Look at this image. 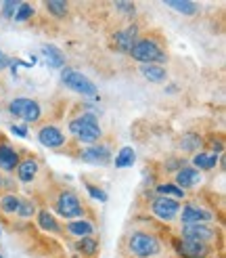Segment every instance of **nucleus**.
I'll return each mask as SVG.
<instances>
[{"label":"nucleus","mask_w":226,"mask_h":258,"mask_svg":"<svg viewBox=\"0 0 226 258\" xmlns=\"http://www.w3.org/2000/svg\"><path fill=\"white\" fill-rule=\"evenodd\" d=\"M128 250L136 258H153L161 252V243L153 233H145V231H136L128 239Z\"/></svg>","instance_id":"obj_1"},{"label":"nucleus","mask_w":226,"mask_h":258,"mask_svg":"<svg viewBox=\"0 0 226 258\" xmlns=\"http://www.w3.org/2000/svg\"><path fill=\"white\" fill-rule=\"evenodd\" d=\"M69 133L78 137L82 143H94V141L100 139V126L94 118V113H84L69 122Z\"/></svg>","instance_id":"obj_2"},{"label":"nucleus","mask_w":226,"mask_h":258,"mask_svg":"<svg viewBox=\"0 0 226 258\" xmlns=\"http://www.w3.org/2000/svg\"><path fill=\"white\" fill-rule=\"evenodd\" d=\"M130 57L136 61H143L145 66H153L155 61H166V53L161 50V44L153 38H141L130 48Z\"/></svg>","instance_id":"obj_3"},{"label":"nucleus","mask_w":226,"mask_h":258,"mask_svg":"<svg viewBox=\"0 0 226 258\" xmlns=\"http://www.w3.org/2000/svg\"><path fill=\"white\" fill-rule=\"evenodd\" d=\"M61 80H63V84H65L67 88H71L73 93H78L82 97H96V93H98V88L90 80H88L84 74H80V72L63 70Z\"/></svg>","instance_id":"obj_4"},{"label":"nucleus","mask_w":226,"mask_h":258,"mask_svg":"<svg viewBox=\"0 0 226 258\" xmlns=\"http://www.w3.org/2000/svg\"><path fill=\"white\" fill-rule=\"evenodd\" d=\"M55 210L63 218H80L84 214V206L78 200V196L71 191H61L55 202Z\"/></svg>","instance_id":"obj_5"},{"label":"nucleus","mask_w":226,"mask_h":258,"mask_svg":"<svg viewBox=\"0 0 226 258\" xmlns=\"http://www.w3.org/2000/svg\"><path fill=\"white\" fill-rule=\"evenodd\" d=\"M9 111L15 115V118H21L25 122H38L40 120V115H42L40 105H38L36 101H32V99H25V97L11 101Z\"/></svg>","instance_id":"obj_6"},{"label":"nucleus","mask_w":226,"mask_h":258,"mask_svg":"<svg viewBox=\"0 0 226 258\" xmlns=\"http://www.w3.org/2000/svg\"><path fill=\"white\" fill-rule=\"evenodd\" d=\"M151 210H153V214L157 218H161V221H174L176 216L180 214V204L176 200H170V198H155L153 204H151Z\"/></svg>","instance_id":"obj_7"},{"label":"nucleus","mask_w":226,"mask_h":258,"mask_svg":"<svg viewBox=\"0 0 226 258\" xmlns=\"http://www.w3.org/2000/svg\"><path fill=\"white\" fill-rule=\"evenodd\" d=\"M182 237L188 241H199L207 243L216 237V229H211L207 225H184L182 227Z\"/></svg>","instance_id":"obj_8"},{"label":"nucleus","mask_w":226,"mask_h":258,"mask_svg":"<svg viewBox=\"0 0 226 258\" xmlns=\"http://www.w3.org/2000/svg\"><path fill=\"white\" fill-rule=\"evenodd\" d=\"M211 216H213L211 212H207L203 208H197L193 204H186L182 208V214H180L184 225H205L207 221H211Z\"/></svg>","instance_id":"obj_9"},{"label":"nucleus","mask_w":226,"mask_h":258,"mask_svg":"<svg viewBox=\"0 0 226 258\" xmlns=\"http://www.w3.org/2000/svg\"><path fill=\"white\" fill-rule=\"evenodd\" d=\"M136 40H138L136 25H130V28H126L122 32H116V36H113V42H116V48L120 53H130V48L136 44Z\"/></svg>","instance_id":"obj_10"},{"label":"nucleus","mask_w":226,"mask_h":258,"mask_svg":"<svg viewBox=\"0 0 226 258\" xmlns=\"http://www.w3.org/2000/svg\"><path fill=\"white\" fill-rule=\"evenodd\" d=\"M38 139H40V143L44 147H61L63 143H65V135H63L57 126H44V128H40Z\"/></svg>","instance_id":"obj_11"},{"label":"nucleus","mask_w":226,"mask_h":258,"mask_svg":"<svg viewBox=\"0 0 226 258\" xmlns=\"http://www.w3.org/2000/svg\"><path fill=\"white\" fill-rule=\"evenodd\" d=\"M201 183V172L195 170V168H188V166H184V168H180L178 172H176V187L178 189H191L195 185Z\"/></svg>","instance_id":"obj_12"},{"label":"nucleus","mask_w":226,"mask_h":258,"mask_svg":"<svg viewBox=\"0 0 226 258\" xmlns=\"http://www.w3.org/2000/svg\"><path fill=\"white\" fill-rule=\"evenodd\" d=\"M15 166H19V156L7 141H0V168L11 172L15 170Z\"/></svg>","instance_id":"obj_13"},{"label":"nucleus","mask_w":226,"mask_h":258,"mask_svg":"<svg viewBox=\"0 0 226 258\" xmlns=\"http://www.w3.org/2000/svg\"><path fill=\"white\" fill-rule=\"evenodd\" d=\"M109 158H111V153H109V147L107 145H92V147H88L82 153V160L94 162V164H107Z\"/></svg>","instance_id":"obj_14"},{"label":"nucleus","mask_w":226,"mask_h":258,"mask_svg":"<svg viewBox=\"0 0 226 258\" xmlns=\"http://www.w3.org/2000/svg\"><path fill=\"white\" fill-rule=\"evenodd\" d=\"M180 254L184 258H203L209 250H207V243H199V241H188V239H182L180 243Z\"/></svg>","instance_id":"obj_15"},{"label":"nucleus","mask_w":226,"mask_h":258,"mask_svg":"<svg viewBox=\"0 0 226 258\" xmlns=\"http://www.w3.org/2000/svg\"><path fill=\"white\" fill-rule=\"evenodd\" d=\"M36 172H38L36 158H28V160L19 162V166H17V174H19L21 183H32V180L36 178Z\"/></svg>","instance_id":"obj_16"},{"label":"nucleus","mask_w":226,"mask_h":258,"mask_svg":"<svg viewBox=\"0 0 226 258\" xmlns=\"http://www.w3.org/2000/svg\"><path fill=\"white\" fill-rule=\"evenodd\" d=\"M193 164H195V170H211L218 164V156L216 153H197L193 158Z\"/></svg>","instance_id":"obj_17"},{"label":"nucleus","mask_w":226,"mask_h":258,"mask_svg":"<svg viewBox=\"0 0 226 258\" xmlns=\"http://www.w3.org/2000/svg\"><path fill=\"white\" fill-rule=\"evenodd\" d=\"M42 55L48 59V63L53 68H63V63H65V57H63V53L57 46H50V44L42 46Z\"/></svg>","instance_id":"obj_18"},{"label":"nucleus","mask_w":226,"mask_h":258,"mask_svg":"<svg viewBox=\"0 0 226 258\" xmlns=\"http://www.w3.org/2000/svg\"><path fill=\"white\" fill-rule=\"evenodd\" d=\"M67 233H71V235H75V237H88V235H90L92 233V225L90 223H84V221H75V223H69L67 227Z\"/></svg>","instance_id":"obj_19"},{"label":"nucleus","mask_w":226,"mask_h":258,"mask_svg":"<svg viewBox=\"0 0 226 258\" xmlns=\"http://www.w3.org/2000/svg\"><path fill=\"white\" fill-rule=\"evenodd\" d=\"M141 72H143L145 78H147V80H151V82H163V80L168 78L166 70L159 68V66H143V68H141Z\"/></svg>","instance_id":"obj_20"},{"label":"nucleus","mask_w":226,"mask_h":258,"mask_svg":"<svg viewBox=\"0 0 226 258\" xmlns=\"http://www.w3.org/2000/svg\"><path fill=\"white\" fill-rule=\"evenodd\" d=\"M38 223H40V227L44 229V231H50V233H59V225H57V221H55V216L50 214V212H46V210H40L38 212Z\"/></svg>","instance_id":"obj_21"},{"label":"nucleus","mask_w":226,"mask_h":258,"mask_svg":"<svg viewBox=\"0 0 226 258\" xmlns=\"http://www.w3.org/2000/svg\"><path fill=\"white\" fill-rule=\"evenodd\" d=\"M157 193L161 198H170V200H182L184 198V191L182 189H178L176 185H172V183H166V185H157Z\"/></svg>","instance_id":"obj_22"},{"label":"nucleus","mask_w":226,"mask_h":258,"mask_svg":"<svg viewBox=\"0 0 226 258\" xmlns=\"http://www.w3.org/2000/svg\"><path fill=\"white\" fill-rule=\"evenodd\" d=\"M199 147H201V137L195 135V133H186L180 139V149L182 151H197Z\"/></svg>","instance_id":"obj_23"},{"label":"nucleus","mask_w":226,"mask_h":258,"mask_svg":"<svg viewBox=\"0 0 226 258\" xmlns=\"http://www.w3.org/2000/svg\"><path fill=\"white\" fill-rule=\"evenodd\" d=\"M166 5L172 7L174 11H178V13H184V15H195V13L199 11V5L197 3H188V0H182V3L170 0V3H166Z\"/></svg>","instance_id":"obj_24"},{"label":"nucleus","mask_w":226,"mask_h":258,"mask_svg":"<svg viewBox=\"0 0 226 258\" xmlns=\"http://www.w3.org/2000/svg\"><path fill=\"white\" fill-rule=\"evenodd\" d=\"M19 196H15V193H7V196H3V200H0V208H3L5 212L9 214H15L17 208H19Z\"/></svg>","instance_id":"obj_25"},{"label":"nucleus","mask_w":226,"mask_h":258,"mask_svg":"<svg viewBox=\"0 0 226 258\" xmlns=\"http://www.w3.org/2000/svg\"><path fill=\"white\" fill-rule=\"evenodd\" d=\"M136 158V153L132 147H122L120 153H118V158H116V166L118 168H126V166H130Z\"/></svg>","instance_id":"obj_26"},{"label":"nucleus","mask_w":226,"mask_h":258,"mask_svg":"<svg viewBox=\"0 0 226 258\" xmlns=\"http://www.w3.org/2000/svg\"><path fill=\"white\" fill-rule=\"evenodd\" d=\"M44 7H46V11L53 17H65L67 15V9H69L67 3H61V0H50V3H46Z\"/></svg>","instance_id":"obj_27"},{"label":"nucleus","mask_w":226,"mask_h":258,"mask_svg":"<svg viewBox=\"0 0 226 258\" xmlns=\"http://www.w3.org/2000/svg\"><path fill=\"white\" fill-rule=\"evenodd\" d=\"M75 248H78L80 252H84V254H96L98 243L94 239H90V237H82L78 243H75Z\"/></svg>","instance_id":"obj_28"},{"label":"nucleus","mask_w":226,"mask_h":258,"mask_svg":"<svg viewBox=\"0 0 226 258\" xmlns=\"http://www.w3.org/2000/svg\"><path fill=\"white\" fill-rule=\"evenodd\" d=\"M34 15V7L28 3H19L17 11H15V21H28Z\"/></svg>","instance_id":"obj_29"},{"label":"nucleus","mask_w":226,"mask_h":258,"mask_svg":"<svg viewBox=\"0 0 226 258\" xmlns=\"http://www.w3.org/2000/svg\"><path fill=\"white\" fill-rule=\"evenodd\" d=\"M34 212H36V206H34V202H32V200H25V198H21V200H19L17 214H19V216H23V218H28V216H32Z\"/></svg>","instance_id":"obj_30"},{"label":"nucleus","mask_w":226,"mask_h":258,"mask_svg":"<svg viewBox=\"0 0 226 258\" xmlns=\"http://www.w3.org/2000/svg\"><path fill=\"white\" fill-rule=\"evenodd\" d=\"M17 7H19V3H5L3 5V15L5 17H15V11H17Z\"/></svg>","instance_id":"obj_31"},{"label":"nucleus","mask_w":226,"mask_h":258,"mask_svg":"<svg viewBox=\"0 0 226 258\" xmlns=\"http://www.w3.org/2000/svg\"><path fill=\"white\" fill-rule=\"evenodd\" d=\"M86 189H88V193L94 198V200H100V202H105L107 200V196H105V191H100V189H96L94 185H86Z\"/></svg>","instance_id":"obj_32"},{"label":"nucleus","mask_w":226,"mask_h":258,"mask_svg":"<svg viewBox=\"0 0 226 258\" xmlns=\"http://www.w3.org/2000/svg\"><path fill=\"white\" fill-rule=\"evenodd\" d=\"M11 131L15 133L17 137H21V139H23V137H28V131H25V126H13Z\"/></svg>","instance_id":"obj_33"},{"label":"nucleus","mask_w":226,"mask_h":258,"mask_svg":"<svg viewBox=\"0 0 226 258\" xmlns=\"http://www.w3.org/2000/svg\"><path fill=\"white\" fill-rule=\"evenodd\" d=\"M9 66V59L5 57V53H3V50H0V70H5Z\"/></svg>","instance_id":"obj_34"},{"label":"nucleus","mask_w":226,"mask_h":258,"mask_svg":"<svg viewBox=\"0 0 226 258\" xmlns=\"http://www.w3.org/2000/svg\"><path fill=\"white\" fill-rule=\"evenodd\" d=\"M0 258H3V254H0Z\"/></svg>","instance_id":"obj_35"}]
</instances>
